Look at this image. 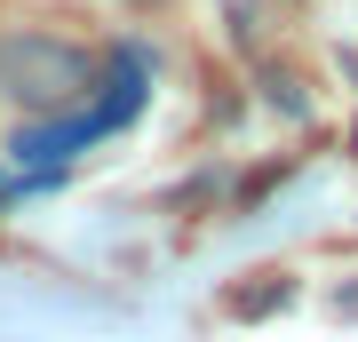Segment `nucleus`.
<instances>
[{"instance_id":"obj_1","label":"nucleus","mask_w":358,"mask_h":342,"mask_svg":"<svg viewBox=\"0 0 358 342\" xmlns=\"http://www.w3.org/2000/svg\"><path fill=\"white\" fill-rule=\"evenodd\" d=\"M103 88V56L48 24H16L0 32V104H16L24 120H64L88 112Z\"/></svg>"},{"instance_id":"obj_2","label":"nucleus","mask_w":358,"mask_h":342,"mask_svg":"<svg viewBox=\"0 0 358 342\" xmlns=\"http://www.w3.org/2000/svg\"><path fill=\"white\" fill-rule=\"evenodd\" d=\"M255 279H263V287H247V294H231V303H223L231 318H255V311H271V303H287V294H294L287 271H255Z\"/></svg>"}]
</instances>
